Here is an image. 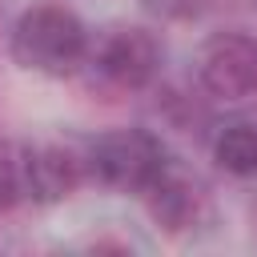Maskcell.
I'll list each match as a JSON object with an SVG mask.
<instances>
[{"label": "cell", "mask_w": 257, "mask_h": 257, "mask_svg": "<svg viewBox=\"0 0 257 257\" xmlns=\"http://www.w3.org/2000/svg\"><path fill=\"white\" fill-rule=\"evenodd\" d=\"M12 60L40 76H68L88 56V28L64 4H32L12 24Z\"/></svg>", "instance_id": "cell-1"}, {"label": "cell", "mask_w": 257, "mask_h": 257, "mask_svg": "<svg viewBox=\"0 0 257 257\" xmlns=\"http://www.w3.org/2000/svg\"><path fill=\"white\" fill-rule=\"evenodd\" d=\"M165 169V145L149 128H116L96 137V145L88 149V173L120 193H145Z\"/></svg>", "instance_id": "cell-2"}, {"label": "cell", "mask_w": 257, "mask_h": 257, "mask_svg": "<svg viewBox=\"0 0 257 257\" xmlns=\"http://www.w3.org/2000/svg\"><path fill=\"white\" fill-rule=\"evenodd\" d=\"M197 80L217 100L257 96V36L249 32H213L197 52Z\"/></svg>", "instance_id": "cell-3"}, {"label": "cell", "mask_w": 257, "mask_h": 257, "mask_svg": "<svg viewBox=\"0 0 257 257\" xmlns=\"http://www.w3.org/2000/svg\"><path fill=\"white\" fill-rule=\"evenodd\" d=\"M96 64L116 88L137 92V88L153 84V76L161 68V44L149 28H116V32L104 36Z\"/></svg>", "instance_id": "cell-4"}, {"label": "cell", "mask_w": 257, "mask_h": 257, "mask_svg": "<svg viewBox=\"0 0 257 257\" xmlns=\"http://www.w3.org/2000/svg\"><path fill=\"white\" fill-rule=\"evenodd\" d=\"M20 173H24V197H32L36 205H56L76 193L84 161L64 145H36L20 153Z\"/></svg>", "instance_id": "cell-5"}, {"label": "cell", "mask_w": 257, "mask_h": 257, "mask_svg": "<svg viewBox=\"0 0 257 257\" xmlns=\"http://www.w3.org/2000/svg\"><path fill=\"white\" fill-rule=\"evenodd\" d=\"M141 197H145V205H149V217H153L161 229H169V233L189 229V225L197 221V209H201L197 185H193L189 177L173 173V169H165Z\"/></svg>", "instance_id": "cell-6"}, {"label": "cell", "mask_w": 257, "mask_h": 257, "mask_svg": "<svg viewBox=\"0 0 257 257\" xmlns=\"http://www.w3.org/2000/svg\"><path fill=\"white\" fill-rule=\"evenodd\" d=\"M213 161L229 177H257V124L233 120L213 137Z\"/></svg>", "instance_id": "cell-7"}, {"label": "cell", "mask_w": 257, "mask_h": 257, "mask_svg": "<svg viewBox=\"0 0 257 257\" xmlns=\"http://www.w3.org/2000/svg\"><path fill=\"white\" fill-rule=\"evenodd\" d=\"M24 197V173H20V157L12 149L0 145V209H12Z\"/></svg>", "instance_id": "cell-8"}, {"label": "cell", "mask_w": 257, "mask_h": 257, "mask_svg": "<svg viewBox=\"0 0 257 257\" xmlns=\"http://www.w3.org/2000/svg\"><path fill=\"white\" fill-rule=\"evenodd\" d=\"M145 12H153L157 20H169V24H185V20H197L209 0H141Z\"/></svg>", "instance_id": "cell-9"}]
</instances>
